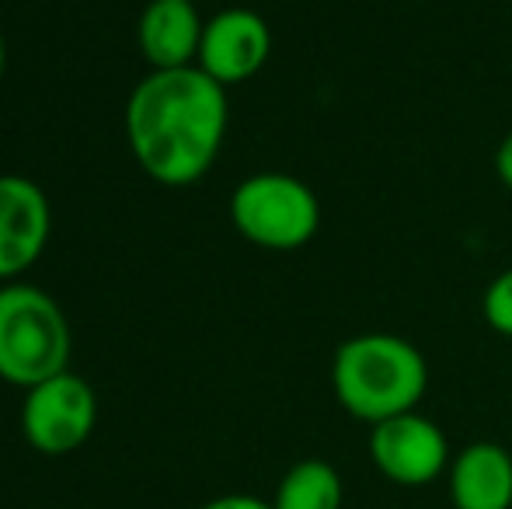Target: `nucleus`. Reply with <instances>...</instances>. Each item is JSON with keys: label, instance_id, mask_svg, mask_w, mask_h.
Masks as SVG:
<instances>
[{"label": "nucleus", "instance_id": "obj_1", "mask_svg": "<svg viewBox=\"0 0 512 509\" xmlns=\"http://www.w3.org/2000/svg\"><path fill=\"white\" fill-rule=\"evenodd\" d=\"M227 116V88L199 67L150 70L126 102V140L154 182L192 185L220 157Z\"/></svg>", "mask_w": 512, "mask_h": 509}, {"label": "nucleus", "instance_id": "obj_2", "mask_svg": "<svg viewBox=\"0 0 512 509\" xmlns=\"http://www.w3.org/2000/svg\"><path fill=\"white\" fill-rule=\"evenodd\" d=\"M429 387V363L394 332H363L345 339L331 360V391L352 419L377 426L415 412Z\"/></svg>", "mask_w": 512, "mask_h": 509}, {"label": "nucleus", "instance_id": "obj_3", "mask_svg": "<svg viewBox=\"0 0 512 509\" xmlns=\"http://www.w3.org/2000/svg\"><path fill=\"white\" fill-rule=\"evenodd\" d=\"M70 363V325L39 286H0V381L35 387L63 374Z\"/></svg>", "mask_w": 512, "mask_h": 509}, {"label": "nucleus", "instance_id": "obj_4", "mask_svg": "<svg viewBox=\"0 0 512 509\" xmlns=\"http://www.w3.org/2000/svg\"><path fill=\"white\" fill-rule=\"evenodd\" d=\"M230 220L244 241L269 252H297L321 227L314 189L286 171H258L230 196Z\"/></svg>", "mask_w": 512, "mask_h": 509}, {"label": "nucleus", "instance_id": "obj_5", "mask_svg": "<svg viewBox=\"0 0 512 509\" xmlns=\"http://www.w3.org/2000/svg\"><path fill=\"white\" fill-rule=\"evenodd\" d=\"M98 422V398L84 377L63 374L35 384L21 401V433L39 454L63 457L88 443Z\"/></svg>", "mask_w": 512, "mask_h": 509}, {"label": "nucleus", "instance_id": "obj_6", "mask_svg": "<svg viewBox=\"0 0 512 509\" xmlns=\"http://www.w3.org/2000/svg\"><path fill=\"white\" fill-rule=\"evenodd\" d=\"M370 461L387 482L401 489H422L450 471L446 433L415 408L370 426Z\"/></svg>", "mask_w": 512, "mask_h": 509}, {"label": "nucleus", "instance_id": "obj_7", "mask_svg": "<svg viewBox=\"0 0 512 509\" xmlns=\"http://www.w3.org/2000/svg\"><path fill=\"white\" fill-rule=\"evenodd\" d=\"M269 53V21L251 7H227L206 21L196 67L223 88H234L251 81L269 63Z\"/></svg>", "mask_w": 512, "mask_h": 509}, {"label": "nucleus", "instance_id": "obj_8", "mask_svg": "<svg viewBox=\"0 0 512 509\" xmlns=\"http://www.w3.org/2000/svg\"><path fill=\"white\" fill-rule=\"evenodd\" d=\"M53 231L49 199L32 178L0 175V279H14L39 262Z\"/></svg>", "mask_w": 512, "mask_h": 509}, {"label": "nucleus", "instance_id": "obj_9", "mask_svg": "<svg viewBox=\"0 0 512 509\" xmlns=\"http://www.w3.org/2000/svg\"><path fill=\"white\" fill-rule=\"evenodd\" d=\"M206 21L192 0H150L136 25V39L154 70L196 67Z\"/></svg>", "mask_w": 512, "mask_h": 509}, {"label": "nucleus", "instance_id": "obj_10", "mask_svg": "<svg viewBox=\"0 0 512 509\" xmlns=\"http://www.w3.org/2000/svg\"><path fill=\"white\" fill-rule=\"evenodd\" d=\"M446 485L453 509H512V454L492 440L467 443L453 454Z\"/></svg>", "mask_w": 512, "mask_h": 509}, {"label": "nucleus", "instance_id": "obj_11", "mask_svg": "<svg viewBox=\"0 0 512 509\" xmlns=\"http://www.w3.org/2000/svg\"><path fill=\"white\" fill-rule=\"evenodd\" d=\"M342 503L345 485L335 464L321 461V457H307L283 475L272 509H342Z\"/></svg>", "mask_w": 512, "mask_h": 509}, {"label": "nucleus", "instance_id": "obj_12", "mask_svg": "<svg viewBox=\"0 0 512 509\" xmlns=\"http://www.w3.org/2000/svg\"><path fill=\"white\" fill-rule=\"evenodd\" d=\"M481 314H485L492 332H499L502 339H512V269H502L488 283L485 297H481Z\"/></svg>", "mask_w": 512, "mask_h": 509}, {"label": "nucleus", "instance_id": "obj_13", "mask_svg": "<svg viewBox=\"0 0 512 509\" xmlns=\"http://www.w3.org/2000/svg\"><path fill=\"white\" fill-rule=\"evenodd\" d=\"M495 175L506 189H512V133L502 136L499 150H495Z\"/></svg>", "mask_w": 512, "mask_h": 509}, {"label": "nucleus", "instance_id": "obj_14", "mask_svg": "<svg viewBox=\"0 0 512 509\" xmlns=\"http://www.w3.org/2000/svg\"><path fill=\"white\" fill-rule=\"evenodd\" d=\"M203 509H272V503L258 496H220L213 503H206Z\"/></svg>", "mask_w": 512, "mask_h": 509}, {"label": "nucleus", "instance_id": "obj_15", "mask_svg": "<svg viewBox=\"0 0 512 509\" xmlns=\"http://www.w3.org/2000/svg\"><path fill=\"white\" fill-rule=\"evenodd\" d=\"M4 60H7V49H4V35H0V74H4Z\"/></svg>", "mask_w": 512, "mask_h": 509}, {"label": "nucleus", "instance_id": "obj_16", "mask_svg": "<svg viewBox=\"0 0 512 509\" xmlns=\"http://www.w3.org/2000/svg\"><path fill=\"white\" fill-rule=\"evenodd\" d=\"M192 4H196V0H192Z\"/></svg>", "mask_w": 512, "mask_h": 509}]
</instances>
